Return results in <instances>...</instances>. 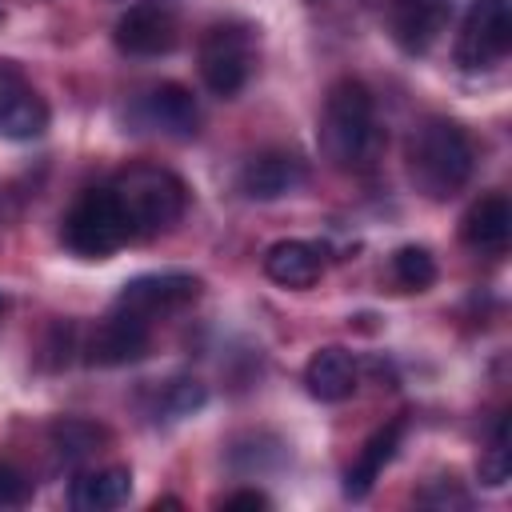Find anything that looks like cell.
Returning <instances> with one entry per match:
<instances>
[{"label": "cell", "mask_w": 512, "mask_h": 512, "mask_svg": "<svg viewBox=\"0 0 512 512\" xmlns=\"http://www.w3.org/2000/svg\"><path fill=\"white\" fill-rule=\"evenodd\" d=\"M28 500V480L24 472H16L12 464L0 460V508H16Z\"/></svg>", "instance_id": "22"}, {"label": "cell", "mask_w": 512, "mask_h": 512, "mask_svg": "<svg viewBox=\"0 0 512 512\" xmlns=\"http://www.w3.org/2000/svg\"><path fill=\"white\" fill-rule=\"evenodd\" d=\"M480 484L484 488H500L504 480H508V472H512V464H508V420L500 416L496 420V428H492V448L480 456Z\"/></svg>", "instance_id": "20"}, {"label": "cell", "mask_w": 512, "mask_h": 512, "mask_svg": "<svg viewBox=\"0 0 512 512\" xmlns=\"http://www.w3.org/2000/svg\"><path fill=\"white\" fill-rule=\"evenodd\" d=\"M324 272V252L320 244L308 240H276L264 252V276L280 288H312Z\"/></svg>", "instance_id": "15"}, {"label": "cell", "mask_w": 512, "mask_h": 512, "mask_svg": "<svg viewBox=\"0 0 512 512\" xmlns=\"http://www.w3.org/2000/svg\"><path fill=\"white\" fill-rule=\"evenodd\" d=\"M408 180L428 200H452L476 164L468 132L448 116H424L408 136Z\"/></svg>", "instance_id": "1"}, {"label": "cell", "mask_w": 512, "mask_h": 512, "mask_svg": "<svg viewBox=\"0 0 512 512\" xmlns=\"http://www.w3.org/2000/svg\"><path fill=\"white\" fill-rule=\"evenodd\" d=\"M52 440H56L60 456L76 460V456H88V452L96 448L100 432H96L92 424H84V420H64V424H56V428H52Z\"/></svg>", "instance_id": "21"}, {"label": "cell", "mask_w": 512, "mask_h": 512, "mask_svg": "<svg viewBox=\"0 0 512 512\" xmlns=\"http://www.w3.org/2000/svg\"><path fill=\"white\" fill-rule=\"evenodd\" d=\"M148 320L128 312V308H116L112 316H104L88 340V360L92 364H104V368H116V364H132L148 352Z\"/></svg>", "instance_id": "10"}, {"label": "cell", "mask_w": 512, "mask_h": 512, "mask_svg": "<svg viewBox=\"0 0 512 512\" xmlns=\"http://www.w3.org/2000/svg\"><path fill=\"white\" fill-rule=\"evenodd\" d=\"M140 112H144V120H148L152 128H160V132H168V136H180V140L200 128L196 96H192L184 84H172V80L156 84V88L144 96Z\"/></svg>", "instance_id": "16"}, {"label": "cell", "mask_w": 512, "mask_h": 512, "mask_svg": "<svg viewBox=\"0 0 512 512\" xmlns=\"http://www.w3.org/2000/svg\"><path fill=\"white\" fill-rule=\"evenodd\" d=\"M508 232H512V208L500 192H488L480 196L464 216H460V236L468 248L476 252H500L508 244Z\"/></svg>", "instance_id": "17"}, {"label": "cell", "mask_w": 512, "mask_h": 512, "mask_svg": "<svg viewBox=\"0 0 512 512\" xmlns=\"http://www.w3.org/2000/svg\"><path fill=\"white\" fill-rule=\"evenodd\" d=\"M0 20H4V12H0Z\"/></svg>", "instance_id": "26"}, {"label": "cell", "mask_w": 512, "mask_h": 512, "mask_svg": "<svg viewBox=\"0 0 512 512\" xmlns=\"http://www.w3.org/2000/svg\"><path fill=\"white\" fill-rule=\"evenodd\" d=\"M48 128V104L20 76L12 60H0V136L4 140H36Z\"/></svg>", "instance_id": "9"}, {"label": "cell", "mask_w": 512, "mask_h": 512, "mask_svg": "<svg viewBox=\"0 0 512 512\" xmlns=\"http://www.w3.org/2000/svg\"><path fill=\"white\" fill-rule=\"evenodd\" d=\"M356 380H360V372H356L352 352H344V348H336V344L312 352V360L304 364L308 396H316L320 404H340V400H348V396L356 392Z\"/></svg>", "instance_id": "14"}, {"label": "cell", "mask_w": 512, "mask_h": 512, "mask_svg": "<svg viewBox=\"0 0 512 512\" xmlns=\"http://www.w3.org/2000/svg\"><path fill=\"white\" fill-rule=\"evenodd\" d=\"M252 72V32L244 24H212L200 36V80L212 96H236Z\"/></svg>", "instance_id": "6"}, {"label": "cell", "mask_w": 512, "mask_h": 512, "mask_svg": "<svg viewBox=\"0 0 512 512\" xmlns=\"http://www.w3.org/2000/svg\"><path fill=\"white\" fill-rule=\"evenodd\" d=\"M320 152L332 168H360L372 156L376 144V112H372V92L344 76L328 88L324 108H320Z\"/></svg>", "instance_id": "2"}, {"label": "cell", "mask_w": 512, "mask_h": 512, "mask_svg": "<svg viewBox=\"0 0 512 512\" xmlns=\"http://www.w3.org/2000/svg\"><path fill=\"white\" fill-rule=\"evenodd\" d=\"M392 276H396L400 288H408V292H424V288L436 280V260H432L428 248H420V244H404V248H396V256H392Z\"/></svg>", "instance_id": "19"}, {"label": "cell", "mask_w": 512, "mask_h": 512, "mask_svg": "<svg viewBox=\"0 0 512 512\" xmlns=\"http://www.w3.org/2000/svg\"><path fill=\"white\" fill-rule=\"evenodd\" d=\"M128 496H132V472L120 464L96 468L72 480V508L80 512H108V508L128 504Z\"/></svg>", "instance_id": "18"}, {"label": "cell", "mask_w": 512, "mask_h": 512, "mask_svg": "<svg viewBox=\"0 0 512 512\" xmlns=\"http://www.w3.org/2000/svg\"><path fill=\"white\" fill-rule=\"evenodd\" d=\"M204 404V388L196 384V380H176L172 388H168V408L176 412V416H188L192 408H200Z\"/></svg>", "instance_id": "23"}, {"label": "cell", "mask_w": 512, "mask_h": 512, "mask_svg": "<svg viewBox=\"0 0 512 512\" xmlns=\"http://www.w3.org/2000/svg\"><path fill=\"white\" fill-rule=\"evenodd\" d=\"M512 48V8L508 0H472L456 32V64L468 72L492 68Z\"/></svg>", "instance_id": "5"}, {"label": "cell", "mask_w": 512, "mask_h": 512, "mask_svg": "<svg viewBox=\"0 0 512 512\" xmlns=\"http://www.w3.org/2000/svg\"><path fill=\"white\" fill-rule=\"evenodd\" d=\"M0 308H4V300H0Z\"/></svg>", "instance_id": "25"}, {"label": "cell", "mask_w": 512, "mask_h": 512, "mask_svg": "<svg viewBox=\"0 0 512 512\" xmlns=\"http://www.w3.org/2000/svg\"><path fill=\"white\" fill-rule=\"evenodd\" d=\"M404 428H408V420H404V416H396V420H388L384 428H376V432L364 440V448H360L356 464H352V468H348V476H344V492H348L352 500H364V496L372 492V484L384 476V468L396 460L400 440H404Z\"/></svg>", "instance_id": "13"}, {"label": "cell", "mask_w": 512, "mask_h": 512, "mask_svg": "<svg viewBox=\"0 0 512 512\" xmlns=\"http://www.w3.org/2000/svg\"><path fill=\"white\" fill-rule=\"evenodd\" d=\"M224 508H268V496L256 492V488H244V492L224 496Z\"/></svg>", "instance_id": "24"}, {"label": "cell", "mask_w": 512, "mask_h": 512, "mask_svg": "<svg viewBox=\"0 0 512 512\" xmlns=\"http://www.w3.org/2000/svg\"><path fill=\"white\" fill-rule=\"evenodd\" d=\"M308 180V164L296 152H260L244 164L240 172V192L248 200H280L288 192H296Z\"/></svg>", "instance_id": "12"}, {"label": "cell", "mask_w": 512, "mask_h": 512, "mask_svg": "<svg viewBox=\"0 0 512 512\" xmlns=\"http://www.w3.org/2000/svg\"><path fill=\"white\" fill-rule=\"evenodd\" d=\"M448 16H452V0H392L388 28L404 52L420 56L440 40V32L448 28Z\"/></svg>", "instance_id": "11"}, {"label": "cell", "mask_w": 512, "mask_h": 512, "mask_svg": "<svg viewBox=\"0 0 512 512\" xmlns=\"http://www.w3.org/2000/svg\"><path fill=\"white\" fill-rule=\"evenodd\" d=\"M196 296H200V280L192 272H148V276H136L120 288L116 308H128V312L152 320V316H164V312L192 304Z\"/></svg>", "instance_id": "8"}, {"label": "cell", "mask_w": 512, "mask_h": 512, "mask_svg": "<svg viewBox=\"0 0 512 512\" xmlns=\"http://www.w3.org/2000/svg\"><path fill=\"white\" fill-rule=\"evenodd\" d=\"M116 48L128 56H164L180 40V4L176 0H136L116 20Z\"/></svg>", "instance_id": "7"}, {"label": "cell", "mask_w": 512, "mask_h": 512, "mask_svg": "<svg viewBox=\"0 0 512 512\" xmlns=\"http://www.w3.org/2000/svg\"><path fill=\"white\" fill-rule=\"evenodd\" d=\"M132 236H160L168 232L184 208H188V188L176 172L160 168V164H132L116 176L112 184Z\"/></svg>", "instance_id": "3"}, {"label": "cell", "mask_w": 512, "mask_h": 512, "mask_svg": "<svg viewBox=\"0 0 512 512\" xmlns=\"http://www.w3.org/2000/svg\"><path fill=\"white\" fill-rule=\"evenodd\" d=\"M60 236H64L68 252H76L84 260H104L132 240V228H128V216L112 188H88L68 208Z\"/></svg>", "instance_id": "4"}]
</instances>
